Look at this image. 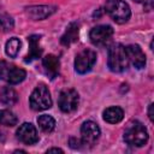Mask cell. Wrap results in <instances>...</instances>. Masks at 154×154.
<instances>
[{
    "instance_id": "603a6c76",
    "label": "cell",
    "mask_w": 154,
    "mask_h": 154,
    "mask_svg": "<svg viewBox=\"0 0 154 154\" xmlns=\"http://www.w3.org/2000/svg\"><path fill=\"white\" fill-rule=\"evenodd\" d=\"M47 153H63V149L60 148H51L47 150Z\"/></svg>"
},
{
    "instance_id": "e0dca14e",
    "label": "cell",
    "mask_w": 154,
    "mask_h": 154,
    "mask_svg": "<svg viewBox=\"0 0 154 154\" xmlns=\"http://www.w3.org/2000/svg\"><path fill=\"white\" fill-rule=\"evenodd\" d=\"M18 100V95L16 93V90L11 87H4L1 90H0V101L4 103V105H7V106H12L17 102Z\"/></svg>"
},
{
    "instance_id": "3957f363",
    "label": "cell",
    "mask_w": 154,
    "mask_h": 154,
    "mask_svg": "<svg viewBox=\"0 0 154 154\" xmlns=\"http://www.w3.org/2000/svg\"><path fill=\"white\" fill-rule=\"evenodd\" d=\"M105 10L108 16L118 24L126 23L131 16L129 5L123 0H107L105 4Z\"/></svg>"
},
{
    "instance_id": "ac0fdd59",
    "label": "cell",
    "mask_w": 154,
    "mask_h": 154,
    "mask_svg": "<svg viewBox=\"0 0 154 154\" xmlns=\"http://www.w3.org/2000/svg\"><path fill=\"white\" fill-rule=\"evenodd\" d=\"M37 124L41 128V130L45 131V132H52L55 128V120L48 114L40 116L37 118Z\"/></svg>"
},
{
    "instance_id": "8992f818",
    "label": "cell",
    "mask_w": 154,
    "mask_h": 154,
    "mask_svg": "<svg viewBox=\"0 0 154 154\" xmlns=\"http://www.w3.org/2000/svg\"><path fill=\"white\" fill-rule=\"evenodd\" d=\"M96 61V53L93 49H83L81 51L75 59V70L76 72L83 75L91 70Z\"/></svg>"
},
{
    "instance_id": "2e32d148",
    "label": "cell",
    "mask_w": 154,
    "mask_h": 154,
    "mask_svg": "<svg viewBox=\"0 0 154 154\" xmlns=\"http://www.w3.org/2000/svg\"><path fill=\"white\" fill-rule=\"evenodd\" d=\"M124 117V112L120 107L118 106H113V107H108L103 111V119L107 123L111 124H116L119 123Z\"/></svg>"
},
{
    "instance_id": "ffe728a7",
    "label": "cell",
    "mask_w": 154,
    "mask_h": 154,
    "mask_svg": "<svg viewBox=\"0 0 154 154\" xmlns=\"http://www.w3.org/2000/svg\"><path fill=\"white\" fill-rule=\"evenodd\" d=\"M18 122L17 117L8 109H0V124L6 126H13Z\"/></svg>"
},
{
    "instance_id": "5bb4252c",
    "label": "cell",
    "mask_w": 154,
    "mask_h": 154,
    "mask_svg": "<svg viewBox=\"0 0 154 154\" xmlns=\"http://www.w3.org/2000/svg\"><path fill=\"white\" fill-rule=\"evenodd\" d=\"M40 35H30L28 37L29 42V53L25 57V63H30L35 59H38L42 54V49L40 48Z\"/></svg>"
},
{
    "instance_id": "7c38bea8",
    "label": "cell",
    "mask_w": 154,
    "mask_h": 154,
    "mask_svg": "<svg viewBox=\"0 0 154 154\" xmlns=\"http://www.w3.org/2000/svg\"><path fill=\"white\" fill-rule=\"evenodd\" d=\"M128 59L136 69H142L146 65V55L138 45H129L126 48Z\"/></svg>"
},
{
    "instance_id": "52a82bcc",
    "label": "cell",
    "mask_w": 154,
    "mask_h": 154,
    "mask_svg": "<svg viewBox=\"0 0 154 154\" xmlns=\"http://www.w3.org/2000/svg\"><path fill=\"white\" fill-rule=\"evenodd\" d=\"M79 102L78 93L75 89H64L59 94L58 105L59 108L65 113H71L77 109Z\"/></svg>"
},
{
    "instance_id": "d6986e66",
    "label": "cell",
    "mask_w": 154,
    "mask_h": 154,
    "mask_svg": "<svg viewBox=\"0 0 154 154\" xmlns=\"http://www.w3.org/2000/svg\"><path fill=\"white\" fill-rule=\"evenodd\" d=\"M19 49H20V41L19 38L17 37H11L7 42H6V46H5V51H6V54L11 58H16L19 53Z\"/></svg>"
},
{
    "instance_id": "44dd1931",
    "label": "cell",
    "mask_w": 154,
    "mask_h": 154,
    "mask_svg": "<svg viewBox=\"0 0 154 154\" xmlns=\"http://www.w3.org/2000/svg\"><path fill=\"white\" fill-rule=\"evenodd\" d=\"M13 28V19L5 13H0V29L7 31Z\"/></svg>"
},
{
    "instance_id": "d4e9b609",
    "label": "cell",
    "mask_w": 154,
    "mask_h": 154,
    "mask_svg": "<svg viewBox=\"0 0 154 154\" xmlns=\"http://www.w3.org/2000/svg\"><path fill=\"white\" fill-rule=\"evenodd\" d=\"M132 1H135V2H141L142 0H132Z\"/></svg>"
},
{
    "instance_id": "7402d4cb",
    "label": "cell",
    "mask_w": 154,
    "mask_h": 154,
    "mask_svg": "<svg viewBox=\"0 0 154 154\" xmlns=\"http://www.w3.org/2000/svg\"><path fill=\"white\" fill-rule=\"evenodd\" d=\"M70 144H71L72 148H79L81 144H83V143H82V141H79V140L72 137V138H70Z\"/></svg>"
},
{
    "instance_id": "4fadbf2b",
    "label": "cell",
    "mask_w": 154,
    "mask_h": 154,
    "mask_svg": "<svg viewBox=\"0 0 154 154\" xmlns=\"http://www.w3.org/2000/svg\"><path fill=\"white\" fill-rule=\"evenodd\" d=\"M42 65L45 67L46 73L49 76L51 79H54L58 75H59V67H60V61L59 59L53 55V54H48L43 58L42 60Z\"/></svg>"
},
{
    "instance_id": "30bf717a",
    "label": "cell",
    "mask_w": 154,
    "mask_h": 154,
    "mask_svg": "<svg viewBox=\"0 0 154 154\" xmlns=\"http://www.w3.org/2000/svg\"><path fill=\"white\" fill-rule=\"evenodd\" d=\"M17 137L24 144H35L38 141L36 128L31 123H23L17 130Z\"/></svg>"
},
{
    "instance_id": "ba28073f",
    "label": "cell",
    "mask_w": 154,
    "mask_h": 154,
    "mask_svg": "<svg viewBox=\"0 0 154 154\" xmlns=\"http://www.w3.org/2000/svg\"><path fill=\"white\" fill-rule=\"evenodd\" d=\"M113 35V29L109 25H96L89 32V38L95 46L106 45Z\"/></svg>"
},
{
    "instance_id": "cb8c5ba5",
    "label": "cell",
    "mask_w": 154,
    "mask_h": 154,
    "mask_svg": "<svg viewBox=\"0 0 154 154\" xmlns=\"http://www.w3.org/2000/svg\"><path fill=\"white\" fill-rule=\"evenodd\" d=\"M152 109H153V105H149V111H148V114H149L150 120H153V112H152Z\"/></svg>"
},
{
    "instance_id": "277c9868",
    "label": "cell",
    "mask_w": 154,
    "mask_h": 154,
    "mask_svg": "<svg viewBox=\"0 0 154 154\" xmlns=\"http://www.w3.org/2000/svg\"><path fill=\"white\" fill-rule=\"evenodd\" d=\"M30 107L34 111H45L52 107V97L45 84H38L30 95Z\"/></svg>"
},
{
    "instance_id": "9c48e42d",
    "label": "cell",
    "mask_w": 154,
    "mask_h": 154,
    "mask_svg": "<svg viewBox=\"0 0 154 154\" xmlns=\"http://www.w3.org/2000/svg\"><path fill=\"white\" fill-rule=\"evenodd\" d=\"M81 136H82V143L84 146H93L99 136H100V128L96 123L91 120H87L81 126Z\"/></svg>"
},
{
    "instance_id": "7a4b0ae2",
    "label": "cell",
    "mask_w": 154,
    "mask_h": 154,
    "mask_svg": "<svg viewBox=\"0 0 154 154\" xmlns=\"http://www.w3.org/2000/svg\"><path fill=\"white\" fill-rule=\"evenodd\" d=\"M124 140L128 144L142 147L148 141V132L144 125L137 120L130 122L124 131Z\"/></svg>"
},
{
    "instance_id": "6da1fadb",
    "label": "cell",
    "mask_w": 154,
    "mask_h": 154,
    "mask_svg": "<svg viewBox=\"0 0 154 154\" xmlns=\"http://www.w3.org/2000/svg\"><path fill=\"white\" fill-rule=\"evenodd\" d=\"M108 67L113 72H123L128 69L129 59L126 49L120 43H113L108 48Z\"/></svg>"
},
{
    "instance_id": "8fae6325",
    "label": "cell",
    "mask_w": 154,
    "mask_h": 154,
    "mask_svg": "<svg viewBox=\"0 0 154 154\" xmlns=\"http://www.w3.org/2000/svg\"><path fill=\"white\" fill-rule=\"evenodd\" d=\"M57 11L55 6L52 5H38V6H29L25 8L26 14L34 19V20H41L45 19L47 17H49L51 14H53Z\"/></svg>"
},
{
    "instance_id": "9a60e30c",
    "label": "cell",
    "mask_w": 154,
    "mask_h": 154,
    "mask_svg": "<svg viewBox=\"0 0 154 154\" xmlns=\"http://www.w3.org/2000/svg\"><path fill=\"white\" fill-rule=\"evenodd\" d=\"M78 31H79V25L76 22H72L69 24V26L66 28L65 34L61 36L60 42L64 46H70L71 43L76 42L78 40Z\"/></svg>"
},
{
    "instance_id": "5b68a950",
    "label": "cell",
    "mask_w": 154,
    "mask_h": 154,
    "mask_svg": "<svg viewBox=\"0 0 154 154\" xmlns=\"http://www.w3.org/2000/svg\"><path fill=\"white\" fill-rule=\"evenodd\" d=\"M25 76L26 72L23 69H19L5 60L0 61V79L10 84H18L25 78Z\"/></svg>"
}]
</instances>
